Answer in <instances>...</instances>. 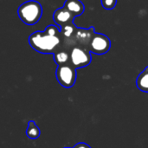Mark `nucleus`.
Returning a JSON list of instances; mask_svg holds the SVG:
<instances>
[{
  "label": "nucleus",
  "mask_w": 148,
  "mask_h": 148,
  "mask_svg": "<svg viewBox=\"0 0 148 148\" xmlns=\"http://www.w3.org/2000/svg\"><path fill=\"white\" fill-rule=\"evenodd\" d=\"M136 86L140 91L148 93V66L138 75Z\"/></svg>",
  "instance_id": "obj_9"
},
{
  "label": "nucleus",
  "mask_w": 148,
  "mask_h": 148,
  "mask_svg": "<svg viewBox=\"0 0 148 148\" xmlns=\"http://www.w3.org/2000/svg\"><path fill=\"white\" fill-rule=\"evenodd\" d=\"M101 1L102 7L106 10H113L117 4V0H101Z\"/></svg>",
  "instance_id": "obj_11"
},
{
  "label": "nucleus",
  "mask_w": 148,
  "mask_h": 148,
  "mask_svg": "<svg viewBox=\"0 0 148 148\" xmlns=\"http://www.w3.org/2000/svg\"><path fill=\"white\" fill-rule=\"evenodd\" d=\"M41 131L38 127V126L35 123V121H30L28 123V127L26 128V135L28 138L31 140H36L40 136Z\"/></svg>",
  "instance_id": "obj_10"
},
{
  "label": "nucleus",
  "mask_w": 148,
  "mask_h": 148,
  "mask_svg": "<svg viewBox=\"0 0 148 148\" xmlns=\"http://www.w3.org/2000/svg\"><path fill=\"white\" fill-rule=\"evenodd\" d=\"M53 56H54V61L57 64V66L70 63V50L63 47L58 49L53 54Z\"/></svg>",
  "instance_id": "obj_8"
},
{
  "label": "nucleus",
  "mask_w": 148,
  "mask_h": 148,
  "mask_svg": "<svg viewBox=\"0 0 148 148\" xmlns=\"http://www.w3.org/2000/svg\"><path fill=\"white\" fill-rule=\"evenodd\" d=\"M33 49L42 54H54L62 45L61 29L56 25H49L44 31H36L29 37Z\"/></svg>",
  "instance_id": "obj_1"
},
{
  "label": "nucleus",
  "mask_w": 148,
  "mask_h": 148,
  "mask_svg": "<svg viewBox=\"0 0 148 148\" xmlns=\"http://www.w3.org/2000/svg\"><path fill=\"white\" fill-rule=\"evenodd\" d=\"M17 14L19 18L25 24L34 25L38 23L42 17V7L39 2L35 0H29L19 6Z\"/></svg>",
  "instance_id": "obj_2"
},
{
  "label": "nucleus",
  "mask_w": 148,
  "mask_h": 148,
  "mask_svg": "<svg viewBox=\"0 0 148 148\" xmlns=\"http://www.w3.org/2000/svg\"><path fill=\"white\" fill-rule=\"evenodd\" d=\"M75 17L76 16L69 10H67L64 6L62 8L57 9L53 15V20L60 29L63 26L74 23Z\"/></svg>",
  "instance_id": "obj_6"
},
{
  "label": "nucleus",
  "mask_w": 148,
  "mask_h": 148,
  "mask_svg": "<svg viewBox=\"0 0 148 148\" xmlns=\"http://www.w3.org/2000/svg\"><path fill=\"white\" fill-rule=\"evenodd\" d=\"M110 48L111 41L109 37L101 33H95L88 46V49L91 53L99 56L108 53Z\"/></svg>",
  "instance_id": "obj_5"
},
{
  "label": "nucleus",
  "mask_w": 148,
  "mask_h": 148,
  "mask_svg": "<svg viewBox=\"0 0 148 148\" xmlns=\"http://www.w3.org/2000/svg\"><path fill=\"white\" fill-rule=\"evenodd\" d=\"M56 75L61 86L65 88H70L75 85L77 78L76 69L74 68L70 63L60 65L57 66Z\"/></svg>",
  "instance_id": "obj_3"
},
{
  "label": "nucleus",
  "mask_w": 148,
  "mask_h": 148,
  "mask_svg": "<svg viewBox=\"0 0 148 148\" xmlns=\"http://www.w3.org/2000/svg\"><path fill=\"white\" fill-rule=\"evenodd\" d=\"M73 148H91V147L84 142H80V143H77L76 145H75Z\"/></svg>",
  "instance_id": "obj_12"
},
{
  "label": "nucleus",
  "mask_w": 148,
  "mask_h": 148,
  "mask_svg": "<svg viewBox=\"0 0 148 148\" xmlns=\"http://www.w3.org/2000/svg\"><path fill=\"white\" fill-rule=\"evenodd\" d=\"M63 148H71V147H63ZM73 148V147H72Z\"/></svg>",
  "instance_id": "obj_13"
},
{
  "label": "nucleus",
  "mask_w": 148,
  "mask_h": 148,
  "mask_svg": "<svg viewBox=\"0 0 148 148\" xmlns=\"http://www.w3.org/2000/svg\"><path fill=\"white\" fill-rule=\"evenodd\" d=\"M64 7L75 16H81L85 10V5L81 0H66Z\"/></svg>",
  "instance_id": "obj_7"
},
{
  "label": "nucleus",
  "mask_w": 148,
  "mask_h": 148,
  "mask_svg": "<svg viewBox=\"0 0 148 148\" xmlns=\"http://www.w3.org/2000/svg\"><path fill=\"white\" fill-rule=\"evenodd\" d=\"M91 61L92 56L88 49L77 46L70 50V64L76 69L87 67Z\"/></svg>",
  "instance_id": "obj_4"
}]
</instances>
